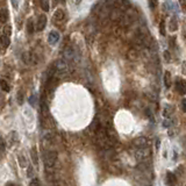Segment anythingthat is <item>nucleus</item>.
I'll return each mask as SVG.
<instances>
[{
  "instance_id": "f257e3e1",
  "label": "nucleus",
  "mask_w": 186,
  "mask_h": 186,
  "mask_svg": "<svg viewBox=\"0 0 186 186\" xmlns=\"http://www.w3.org/2000/svg\"><path fill=\"white\" fill-rule=\"evenodd\" d=\"M56 159H57V152L56 151H45L43 155V162H44L45 167H53L56 163Z\"/></svg>"
},
{
  "instance_id": "f03ea898",
  "label": "nucleus",
  "mask_w": 186,
  "mask_h": 186,
  "mask_svg": "<svg viewBox=\"0 0 186 186\" xmlns=\"http://www.w3.org/2000/svg\"><path fill=\"white\" fill-rule=\"evenodd\" d=\"M149 156H150V150L148 149V147L147 148H137L136 152H135V157L140 162L144 161L146 158H148Z\"/></svg>"
},
{
  "instance_id": "7ed1b4c3",
  "label": "nucleus",
  "mask_w": 186,
  "mask_h": 186,
  "mask_svg": "<svg viewBox=\"0 0 186 186\" xmlns=\"http://www.w3.org/2000/svg\"><path fill=\"white\" fill-rule=\"evenodd\" d=\"M133 144L136 148H147L149 146V141L148 138H146V137H138V138L134 140Z\"/></svg>"
},
{
  "instance_id": "20e7f679",
  "label": "nucleus",
  "mask_w": 186,
  "mask_h": 186,
  "mask_svg": "<svg viewBox=\"0 0 186 186\" xmlns=\"http://www.w3.org/2000/svg\"><path fill=\"white\" fill-rule=\"evenodd\" d=\"M176 90L180 93V94H185L186 93V81L185 80H182V79L177 80V83H176Z\"/></svg>"
},
{
  "instance_id": "39448f33",
  "label": "nucleus",
  "mask_w": 186,
  "mask_h": 186,
  "mask_svg": "<svg viewBox=\"0 0 186 186\" xmlns=\"http://www.w3.org/2000/svg\"><path fill=\"white\" fill-rule=\"evenodd\" d=\"M45 25H47V17L45 15H40L36 23V29L37 30H43L45 28Z\"/></svg>"
},
{
  "instance_id": "423d86ee",
  "label": "nucleus",
  "mask_w": 186,
  "mask_h": 186,
  "mask_svg": "<svg viewBox=\"0 0 186 186\" xmlns=\"http://www.w3.org/2000/svg\"><path fill=\"white\" fill-rule=\"evenodd\" d=\"M59 40V33L56 32V30H53L49 33V36H48V42L49 44H55L56 42H58Z\"/></svg>"
},
{
  "instance_id": "0eeeda50",
  "label": "nucleus",
  "mask_w": 186,
  "mask_h": 186,
  "mask_svg": "<svg viewBox=\"0 0 186 186\" xmlns=\"http://www.w3.org/2000/svg\"><path fill=\"white\" fill-rule=\"evenodd\" d=\"M127 57L129 58L130 61H136L138 57V50L135 48H130L129 51L127 53Z\"/></svg>"
},
{
  "instance_id": "6e6552de",
  "label": "nucleus",
  "mask_w": 186,
  "mask_h": 186,
  "mask_svg": "<svg viewBox=\"0 0 186 186\" xmlns=\"http://www.w3.org/2000/svg\"><path fill=\"white\" fill-rule=\"evenodd\" d=\"M0 43H1V47L2 48H8V45L11 44V40H9V36L2 34L0 36Z\"/></svg>"
},
{
  "instance_id": "1a4fd4ad",
  "label": "nucleus",
  "mask_w": 186,
  "mask_h": 186,
  "mask_svg": "<svg viewBox=\"0 0 186 186\" xmlns=\"http://www.w3.org/2000/svg\"><path fill=\"white\" fill-rule=\"evenodd\" d=\"M74 57V50H72V48H70V47L65 48V50H64V59L70 61V59H72Z\"/></svg>"
},
{
  "instance_id": "9d476101",
  "label": "nucleus",
  "mask_w": 186,
  "mask_h": 186,
  "mask_svg": "<svg viewBox=\"0 0 186 186\" xmlns=\"http://www.w3.org/2000/svg\"><path fill=\"white\" fill-rule=\"evenodd\" d=\"M8 11L6 8H1L0 9V22L1 23H5L7 20H8Z\"/></svg>"
},
{
  "instance_id": "9b49d317",
  "label": "nucleus",
  "mask_w": 186,
  "mask_h": 186,
  "mask_svg": "<svg viewBox=\"0 0 186 186\" xmlns=\"http://www.w3.org/2000/svg\"><path fill=\"white\" fill-rule=\"evenodd\" d=\"M63 19H64V12H63V9H61V8L56 9V12L54 13V20L55 21H62Z\"/></svg>"
},
{
  "instance_id": "f8f14e48",
  "label": "nucleus",
  "mask_w": 186,
  "mask_h": 186,
  "mask_svg": "<svg viewBox=\"0 0 186 186\" xmlns=\"http://www.w3.org/2000/svg\"><path fill=\"white\" fill-rule=\"evenodd\" d=\"M30 156H32V161H33V163L37 165V163H38V156H37V150H36V147H33L32 150H30Z\"/></svg>"
},
{
  "instance_id": "ddd939ff",
  "label": "nucleus",
  "mask_w": 186,
  "mask_h": 186,
  "mask_svg": "<svg viewBox=\"0 0 186 186\" xmlns=\"http://www.w3.org/2000/svg\"><path fill=\"white\" fill-rule=\"evenodd\" d=\"M0 87L4 92H9L11 91V86L5 79H0Z\"/></svg>"
},
{
  "instance_id": "4468645a",
  "label": "nucleus",
  "mask_w": 186,
  "mask_h": 186,
  "mask_svg": "<svg viewBox=\"0 0 186 186\" xmlns=\"http://www.w3.org/2000/svg\"><path fill=\"white\" fill-rule=\"evenodd\" d=\"M164 85H165V87H170L171 86V74L169 71L167 72H164Z\"/></svg>"
},
{
  "instance_id": "2eb2a0df",
  "label": "nucleus",
  "mask_w": 186,
  "mask_h": 186,
  "mask_svg": "<svg viewBox=\"0 0 186 186\" xmlns=\"http://www.w3.org/2000/svg\"><path fill=\"white\" fill-rule=\"evenodd\" d=\"M41 8L44 12H49V9H50V2H49V0H41Z\"/></svg>"
},
{
  "instance_id": "dca6fc26",
  "label": "nucleus",
  "mask_w": 186,
  "mask_h": 186,
  "mask_svg": "<svg viewBox=\"0 0 186 186\" xmlns=\"http://www.w3.org/2000/svg\"><path fill=\"white\" fill-rule=\"evenodd\" d=\"M178 29V23L176 21V19H171L170 20V30L171 32H174Z\"/></svg>"
},
{
  "instance_id": "f3484780",
  "label": "nucleus",
  "mask_w": 186,
  "mask_h": 186,
  "mask_svg": "<svg viewBox=\"0 0 186 186\" xmlns=\"http://www.w3.org/2000/svg\"><path fill=\"white\" fill-rule=\"evenodd\" d=\"M167 184H173L174 182H176V177H174V174L173 173H171V172H167Z\"/></svg>"
},
{
  "instance_id": "a211bd4d",
  "label": "nucleus",
  "mask_w": 186,
  "mask_h": 186,
  "mask_svg": "<svg viewBox=\"0 0 186 186\" xmlns=\"http://www.w3.org/2000/svg\"><path fill=\"white\" fill-rule=\"evenodd\" d=\"M2 33H4L5 35H7V36H11V35H12V27H11L9 25L5 26V27H4V30H2Z\"/></svg>"
},
{
  "instance_id": "6ab92c4d",
  "label": "nucleus",
  "mask_w": 186,
  "mask_h": 186,
  "mask_svg": "<svg viewBox=\"0 0 186 186\" xmlns=\"http://www.w3.org/2000/svg\"><path fill=\"white\" fill-rule=\"evenodd\" d=\"M27 32L29 33V34H32L33 32H34V27H33V22L29 20L28 21V23H27Z\"/></svg>"
},
{
  "instance_id": "aec40b11",
  "label": "nucleus",
  "mask_w": 186,
  "mask_h": 186,
  "mask_svg": "<svg viewBox=\"0 0 186 186\" xmlns=\"http://www.w3.org/2000/svg\"><path fill=\"white\" fill-rule=\"evenodd\" d=\"M159 33H161V35H165V26H164V21H161V23H159Z\"/></svg>"
},
{
  "instance_id": "412c9836",
  "label": "nucleus",
  "mask_w": 186,
  "mask_h": 186,
  "mask_svg": "<svg viewBox=\"0 0 186 186\" xmlns=\"http://www.w3.org/2000/svg\"><path fill=\"white\" fill-rule=\"evenodd\" d=\"M157 5H158L157 0H149V7H150L151 9H155V8L157 7Z\"/></svg>"
},
{
  "instance_id": "4be33fe9",
  "label": "nucleus",
  "mask_w": 186,
  "mask_h": 186,
  "mask_svg": "<svg viewBox=\"0 0 186 186\" xmlns=\"http://www.w3.org/2000/svg\"><path fill=\"white\" fill-rule=\"evenodd\" d=\"M19 163H20V165L22 167H27V163H26V159H25L23 156H19Z\"/></svg>"
},
{
  "instance_id": "5701e85b",
  "label": "nucleus",
  "mask_w": 186,
  "mask_h": 186,
  "mask_svg": "<svg viewBox=\"0 0 186 186\" xmlns=\"http://www.w3.org/2000/svg\"><path fill=\"white\" fill-rule=\"evenodd\" d=\"M27 176H28V177H33V176H34V170H33L32 167H28V170H27Z\"/></svg>"
},
{
  "instance_id": "b1692460",
  "label": "nucleus",
  "mask_w": 186,
  "mask_h": 186,
  "mask_svg": "<svg viewBox=\"0 0 186 186\" xmlns=\"http://www.w3.org/2000/svg\"><path fill=\"white\" fill-rule=\"evenodd\" d=\"M179 4H180V7H182V9L186 12V0H179Z\"/></svg>"
},
{
  "instance_id": "393cba45",
  "label": "nucleus",
  "mask_w": 186,
  "mask_h": 186,
  "mask_svg": "<svg viewBox=\"0 0 186 186\" xmlns=\"http://www.w3.org/2000/svg\"><path fill=\"white\" fill-rule=\"evenodd\" d=\"M163 55H164V58H165V61H167V62H169V61L171 59V56H170V53H169L167 50H165V51H164V54H163Z\"/></svg>"
},
{
  "instance_id": "a878e982",
  "label": "nucleus",
  "mask_w": 186,
  "mask_h": 186,
  "mask_svg": "<svg viewBox=\"0 0 186 186\" xmlns=\"http://www.w3.org/2000/svg\"><path fill=\"white\" fill-rule=\"evenodd\" d=\"M146 114H147V116H148L151 121H154V116H152V113H151L150 110H147V111H146Z\"/></svg>"
},
{
  "instance_id": "bb28decb",
  "label": "nucleus",
  "mask_w": 186,
  "mask_h": 186,
  "mask_svg": "<svg viewBox=\"0 0 186 186\" xmlns=\"http://www.w3.org/2000/svg\"><path fill=\"white\" fill-rule=\"evenodd\" d=\"M41 184V182L38 180V179H36V178H34L32 182H30V185H40Z\"/></svg>"
},
{
  "instance_id": "cd10ccee",
  "label": "nucleus",
  "mask_w": 186,
  "mask_h": 186,
  "mask_svg": "<svg viewBox=\"0 0 186 186\" xmlns=\"http://www.w3.org/2000/svg\"><path fill=\"white\" fill-rule=\"evenodd\" d=\"M182 108H183V111L186 112V99H184V100L182 101Z\"/></svg>"
},
{
  "instance_id": "c85d7f7f",
  "label": "nucleus",
  "mask_w": 186,
  "mask_h": 186,
  "mask_svg": "<svg viewBox=\"0 0 186 186\" xmlns=\"http://www.w3.org/2000/svg\"><path fill=\"white\" fill-rule=\"evenodd\" d=\"M12 2H13L14 8H18V0H12Z\"/></svg>"
},
{
  "instance_id": "c756f323",
  "label": "nucleus",
  "mask_w": 186,
  "mask_h": 186,
  "mask_svg": "<svg viewBox=\"0 0 186 186\" xmlns=\"http://www.w3.org/2000/svg\"><path fill=\"white\" fill-rule=\"evenodd\" d=\"M18 101H19V102H22V93H20V92H19Z\"/></svg>"
},
{
  "instance_id": "7c9ffc66",
  "label": "nucleus",
  "mask_w": 186,
  "mask_h": 186,
  "mask_svg": "<svg viewBox=\"0 0 186 186\" xmlns=\"http://www.w3.org/2000/svg\"><path fill=\"white\" fill-rule=\"evenodd\" d=\"M163 126H164V127H169V126H170V122H169V121H164V122H163Z\"/></svg>"
},
{
  "instance_id": "2f4dec72",
  "label": "nucleus",
  "mask_w": 186,
  "mask_h": 186,
  "mask_svg": "<svg viewBox=\"0 0 186 186\" xmlns=\"http://www.w3.org/2000/svg\"><path fill=\"white\" fill-rule=\"evenodd\" d=\"M156 149H157V150L159 149V140H157V146H156Z\"/></svg>"
},
{
  "instance_id": "473e14b6",
  "label": "nucleus",
  "mask_w": 186,
  "mask_h": 186,
  "mask_svg": "<svg viewBox=\"0 0 186 186\" xmlns=\"http://www.w3.org/2000/svg\"><path fill=\"white\" fill-rule=\"evenodd\" d=\"M183 36L185 37V41H186V30H184V33H183Z\"/></svg>"
},
{
  "instance_id": "72a5a7b5",
  "label": "nucleus",
  "mask_w": 186,
  "mask_h": 186,
  "mask_svg": "<svg viewBox=\"0 0 186 186\" xmlns=\"http://www.w3.org/2000/svg\"><path fill=\"white\" fill-rule=\"evenodd\" d=\"M80 1H81V0H76V2H77V4H80Z\"/></svg>"
}]
</instances>
